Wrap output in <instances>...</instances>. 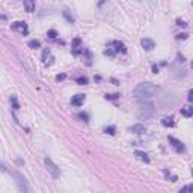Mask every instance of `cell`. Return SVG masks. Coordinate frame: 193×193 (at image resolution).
Returning a JSON list of instances; mask_svg holds the SVG:
<instances>
[{
	"mask_svg": "<svg viewBox=\"0 0 193 193\" xmlns=\"http://www.w3.org/2000/svg\"><path fill=\"white\" fill-rule=\"evenodd\" d=\"M158 88L154 85V83H150V82H145V83H139L134 91H133V96L136 98L137 103L140 101H151V98L157 94Z\"/></svg>",
	"mask_w": 193,
	"mask_h": 193,
	"instance_id": "obj_1",
	"label": "cell"
},
{
	"mask_svg": "<svg viewBox=\"0 0 193 193\" xmlns=\"http://www.w3.org/2000/svg\"><path fill=\"white\" fill-rule=\"evenodd\" d=\"M155 113V106L151 101H140L139 103V116L143 119H148L154 116Z\"/></svg>",
	"mask_w": 193,
	"mask_h": 193,
	"instance_id": "obj_2",
	"label": "cell"
},
{
	"mask_svg": "<svg viewBox=\"0 0 193 193\" xmlns=\"http://www.w3.org/2000/svg\"><path fill=\"white\" fill-rule=\"evenodd\" d=\"M9 174L14 177V180H15L17 187H18V190H20V192H23V193H27V192H30V187H29L27 180L24 178V177H23L18 171H9Z\"/></svg>",
	"mask_w": 193,
	"mask_h": 193,
	"instance_id": "obj_3",
	"label": "cell"
},
{
	"mask_svg": "<svg viewBox=\"0 0 193 193\" xmlns=\"http://www.w3.org/2000/svg\"><path fill=\"white\" fill-rule=\"evenodd\" d=\"M44 163H45V167H47L48 174H50L55 180L60 177V169H59V167L53 163V160H52L50 157H45V158H44Z\"/></svg>",
	"mask_w": 193,
	"mask_h": 193,
	"instance_id": "obj_4",
	"label": "cell"
},
{
	"mask_svg": "<svg viewBox=\"0 0 193 193\" xmlns=\"http://www.w3.org/2000/svg\"><path fill=\"white\" fill-rule=\"evenodd\" d=\"M11 29L12 30H18L21 35H29V27H27V23H24V21H15L11 24Z\"/></svg>",
	"mask_w": 193,
	"mask_h": 193,
	"instance_id": "obj_5",
	"label": "cell"
},
{
	"mask_svg": "<svg viewBox=\"0 0 193 193\" xmlns=\"http://www.w3.org/2000/svg\"><path fill=\"white\" fill-rule=\"evenodd\" d=\"M167 140H169V143L172 145V148H174L177 152H186V147H184V143H183L181 140L175 139L174 136H169Z\"/></svg>",
	"mask_w": 193,
	"mask_h": 193,
	"instance_id": "obj_6",
	"label": "cell"
},
{
	"mask_svg": "<svg viewBox=\"0 0 193 193\" xmlns=\"http://www.w3.org/2000/svg\"><path fill=\"white\" fill-rule=\"evenodd\" d=\"M113 50L116 52V53H127V48H125V45L121 42V41H112L110 44H109Z\"/></svg>",
	"mask_w": 193,
	"mask_h": 193,
	"instance_id": "obj_7",
	"label": "cell"
},
{
	"mask_svg": "<svg viewBox=\"0 0 193 193\" xmlns=\"http://www.w3.org/2000/svg\"><path fill=\"white\" fill-rule=\"evenodd\" d=\"M140 44H142V47H143L147 52L154 50V47H155V42H154L152 39H150V38H143V39L140 41Z\"/></svg>",
	"mask_w": 193,
	"mask_h": 193,
	"instance_id": "obj_8",
	"label": "cell"
},
{
	"mask_svg": "<svg viewBox=\"0 0 193 193\" xmlns=\"http://www.w3.org/2000/svg\"><path fill=\"white\" fill-rule=\"evenodd\" d=\"M83 101H85V94H77L71 98V104L76 106V107H80L83 104Z\"/></svg>",
	"mask_w": 193,
	"mask_h": 193,
	"instance_id": "obj_9",
	"label": "cell"
},
{
	"mask_svg": "<svg viewBox=\"0 0 193 193\" xmlns=\"http://www.w3.org/2000/svg\"><path fill=\"white\" fill-rule=\"evenodd\" d=\"M130 131L134 133V134H143V133H147V128L142 124H134L133 127H130Z\"/></svg>",
	"mask_w": 193,
	"mask_h": 193,
	"instance_id": "obj_10",
	"label": "cell"
},
{
	"mask_svg": "<svg viewBox=\"0 0 193 193\" xmlns=\"http://www.w3.org/2000/svg\"><path fill=\"white\" fill-rule=\"evenodd\" d=\"M35 2L36 0H24L23 5H24V9H26V12H33L35 11Z\"/></svg>",
	"mask_w": 193,
	"mask_h": 193,
	"instance_id": "obj_11",
	"label": "cell"
},
{
	"mask_svg": "<svg viewBox=\"0 0 193 193\" xmlns=\"http://www.w3.org/2000/svg\"><path fill=\"white\" fill-rule=\"evenodd\" d=\"M134 155H136L140 161H145V163H150V161H151V158L148 157V154H147V152H143V151H136Z\"/></svg>",
	"mask_w": 193,
	"mask_h": 193,
	"instance_id": "obj_12",
	"label": "cell"
},
{
	"mask_svg": "<svg viewBox=\"0 0 193 193\" xmlns=\"http://www.w3.org/2000/svg\"><path fill=\"white\" fill-rule=\"evenodd\" d=\"M181 115L186 116V118L193 116V107H192V106H186V107H183V109H181Z\"/></svg>",
	"mask_w": 193,
	"mask_h": 193,
	"instance_id": "obj_13",
	"label": "cell"
},
{
	"mask_svg": "<svg viewBox=\"0 0 193 193\" xmlns=\"http://www.w3.org/2000/svg\"><path fill=\"white\" fill-rule=\"evenodd\" d=\"M161 125H163V127H175L174 118H163V119H161Z\"/></svg>",
	"mask_w": 193,
	"mask_h": 193,
	"instance_id": "obj_14",
	"label": "cell"
},
{
	"mask_svg": "<svg viewBox=\"0 0 193 193\" xmlns=\"http://www.w3.org/2000/svg\"><path fill=\"white\" fill-rule=\"evenodd\" d=\"M11 106H12L14 112L20 109V103H18V100H17V96H15V95H12V96H11Z\"/></svg>",
	"mask_w": 193,
	"mask_h": 193,
	"instance_id": "obj_15",
	"label": "cell"
},
{
	"mask_svg": "<svg viewBox=\"0 0 193 193\" xmlns=\"http://www.w3.org/2000/svg\"><path fill=\"white\" fill-rule=\"evenodd\" d=\"M30 48H39L41 47V42L38 41V39H32V41H29V44H27Z\"/></svg>",
	"mask_w": 193,
	"mask_h": 193,
	"instance_id": "obj_16",
	"label": "cell"
},
{
	"mask_svg": "<svg viewBox=\"0 0 193 193\" xmlns=\"http://www.w3.org/2000/svg\"><path fill=\"white\" fill-rule=\"evenodd\" d=\"M164 175H166V178H167V180H172L174 183H175V181L178 180V178H177V175H172L171 172L167 171V169H164Z\"/></svg>",
	"mask_w": 193,
	"mask_h": 193,
	"instance_id": "obj_17",
	"label": "cell"
},
{
	"mask_svg": "<svg viewBox=\"0 0 193 193\" xmlns=\"http://www.w3.org/2000/svg\"><path fill=\"white\" fill-rule=\"evenodd\" d=\"M76 82H77V85H88V77H85V76H82V77H77L76 79Z\"/></svg>",
	"mask_w": 193,
	"mask_h": 193,
	"instance_id": "obj_18",
	"label": "cell"
},
{
	"mask_svg": "<svg viewBox=\"0 0 193 193\" xmlns=\"http://www.w3.org/2000/svg\"><path fill=\"white\" fill-rule=\"evenodd\" d=\"M107 134H110V136H113L115 133H116V127L115 125H110V127H106V130H104Z\"/></svg>",
	"mask_w": 193,
	"mask_h": 193,
	"instance_id": "obj_19",
	"label": "cell"
},
{
	"mask_svg": "<svg viewBox=\"0 0 193 193\" xmlns=\"http://www.w3.org/2000/svg\"><path fill=\"white\" fill-rule=\"evenodd\" d=\"M50 56V48H44V52H42V60L44 63H47V57Z\"/></svg>",
	"mask_w": 193,
	"mask_h": 193,
	"instance_id": "obj_20",
	"label": "cell"
},
{
	"mask_svg": "<svg viewBox=\"0 0 193 193\" xmlns=\"http://www.w3.org/2000/svg\"><path fill=\"white\" fill-rule=\"evenodd\" d=\"M181 192H183V193H187V192H189V193H193V184L184 186V187L181 189Z\"/></svg>",
	"mask_w": 193,
	"mask_h": 193,
	"instance_id": "obj_21",
	"label": "cell"
},
{
	"mask_svg": "<svg viewBox=\"0 0 193 193\" xmlns=\"http://www.w3.org/2000/svg\"><path fill=\"white\" fill-rule=\"evenodd\" d=\"M47 36L50 38V39H56V36H57V32L52 29V30H48V32H47Z\"/></svg>",
	"mask_w": 193,
	"mask_h": 193,
	"instance_id": "obj_22",
	"label": "cell"
},
{
	"mask_svg": "<svg viewBox=\"0 0 193 193\" xmlns=\"http://www.w3.org/2000/svg\"><path fill=\"white\" fill-rule=\"evenodd\" d=\"M63 17H65L69 23H74V18H72V17L69 15V11H68V9H65V11H63Z\"/></svg>",
	"mask_w": 193,
	"mask_h": 193,
	"instance_id": "obj_23",
	"label": "cell"
},
{
	"mask_svg": "<svg viewBox=\"0 0 193 193\" xmlns=\"http://www.w3.org/2000/svg\"><path fill=\"white\" fill-rule=\"evenodd\" d=\"M77 116H79L80 119H83L85 122H88V121H89V115H88V113H85V112H80V113H79Z\"/></svg>",
	"mask_w": 193,
	"mask_h": 193,
	"instance_id": "obj_24",
	"label": "cell"
},
{
	"mask_svg": "<svg viewBox=\"0 0 193 193\" xmlns=\"http://www.w3.org/2000/svg\"><path fill=\"white\" fill-rule=\"evenodd\" d=\"M119 98V94H107L106 95V100H118Z\"/></svg>",
	"mask_w": 193,
	"mask_h": 193,
	"instance_id": "obj_25",
	"label": "cell"
},
{
	"mask_svg": "<svg viewBox=\"0 0 193 193\" xmlns=\"http://www.w3.org/2000/svg\"><path fill=\"white\" fill-rule=\"evenodd\" d=\"M66 79V74H57L56 76V82H62V80H65Z\"/></svg>",
	"mask_w": 193,
	"mask_h": 193,
	"instance_id": "obj_26",
	"label": "cell"
},
{
	"mask_svg": "<svg viewBox=\"0 0 193 193\" xmlns=\"http://www.w3.org/2000/svg\"><path fill=\"white\" fill-rule=\"evenodd\" d=\"M151 69H152V72H154V74H158V71H160V68H158V65H155V63L152 65V68H151Z\"/></svg>",
	"mask_w": 193,
	"mask_h": 193,
	"instance_id": "obj_27",
	"label": "cell"
},
{
	"mask_svg": "<svg viewBox=\"0 0 193 193\" xmlns=\"http://www.w3.org/2000/svg\"><path fill=\"white\" fill-rule=\"evenodd\" d=\"M177 24H178V26H181V27H186V26H187L186 21H183V20H177Z\"/></svg>",
	"mask_w": 193,
	"mask_h": 193,
	"instance_id": "obj_28",
	"label": "cell"
},
{
	"mask_svg": "<svg viewBox=\"0 0 193 193\" xmlns=\"http://www.w3.org/2000/svg\"><path fill=\"white\" fill-rule=\"evenodd\" d=\"M189 101H190V103H193V89H190V91H189Z\"/></svg>",
	"mask_w": 193,
	"mask_h": 193,
	"instance_id": "obj_29",
	"label": "cell"
},
{
	"mask_svg": "<svg viewBox=\"0 0 193 193\" xmlns=\"http://www.w3.org/2000/svg\"><path fill=\"white\" fill-rule=\"evenodd\" d=\"M177 39H187V35L186 33H180V35H177Z\"/></svg>",
	"mask_w": 193,
	"mask_h": 193,
	"instance_id": "obj_30",
	"label": "cell"
},
{
	"mask_svg": "<svg viewBox=\"0 0 193 193\" xmlns=\"http://www.w3.org/2000/svg\"><path fill=\"white\" fill-rule=\"evenodd\" d=\"M184 60H186V59H184V56H181V55H178V62H181V63H183Z\"/></svg>",
	"mask_w": 193,
	"mask_h": 193,
	"instance_id": "obj_31",
	"label": "cell"
},
{
	"mask_svg": "<svg viewBox=\"0 0 193 193\" xmlns=\"http://www.w3.org/2000/svg\"><path fill=\"white\" fill-rule=\"evenodd\" d=\"M192 68H193V62H192Z\"/></svg>",
	"mask_w": 193,
	"mask_h": 193,
	"instance_id": "obj_32",
	"label": "cell"
},
{
	"mask_svg": "<svg viewBox=\"0 0 193 193\" xmlns=\"http://www.w3.org/2000/svg\"><path fill=\"white\" fill-rule=\"evenodd\" d=\"M136 2H140V0H136Z\"/></svg>",
	"mask_w": 193,
	"mask_h": 193,
	"instance_id": "obj_33",
	"label": "cell"
}]
</instances>
